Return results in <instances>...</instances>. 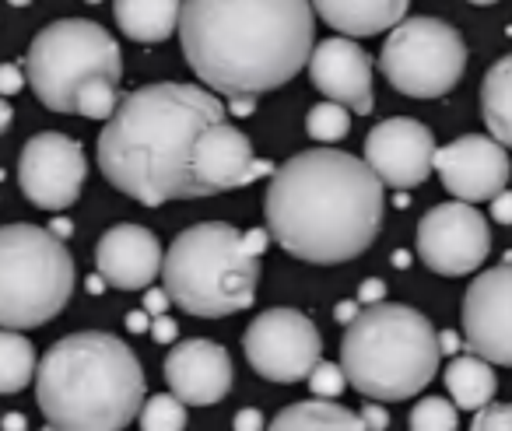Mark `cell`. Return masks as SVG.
<instances>
[{"label": "cell", "instance_id": "obj_1", "mask_svg": "<svg viewBox=\"0 0 512 431\" xmlns=\"http://www.w3.org/2000/svg\"><path fill=\"white\" fill-rule=\"evenodd\" d=\"M264 218L271 239L295 260L316 267L348 263L383 232V179L344 151H302L271 172Z\"/></svg>", "mask_w": 512, "mask_h": 431}, {"label": "cell", "instance_id": "obj_2", "mask_svg": "<svg viewBox=\"0 0 512 431\" xmlns=\"http://www.w3.org/2000/svg\"><path fill=\"white\" fill-rule=\"evenodd\" d=\"M309 0H183L179 43L214 95H260L288 85L313 53Z\"/></svg>", "mask_w": 512, "mask_h": 431}, {"label": "cell", "instance_id": "obj_3", "mask_svg": "<svg viewBox=\"0 0 512 431\" xmlns=\"http://www.w3.org/2000/svg\"><path fill=\"white\" fill-rule=\"evenodd\" d=\"M225 120L214 92L197 85H144L116 102L99 134V169L109 183L144 207L200 197L193 179V144Z\"/></svg>", "mask_w": 512, "mask_h": 431}, {"label": "cell", "instance_id": "obj_4", "mask_svg": "<svg viewBox=\"0 0 512 431\" xmlns=\"http://www.w3.org/2000/svg\"><path fill=\"white\" fill-rule=\"evenodd\" d=\"M144 389L141 361L113 333H71L36 361V400L50 428L123 431L141 410Z\"/></svg>", "mask_w": 512, "mask_h": 431}, {"label": "cell", "instance_id": "obj_5", "mask_svg": "<svg viewBox=\"0 0 512 431\" xmlns=\"http://www.w3.org/2000/svg\"><path fill=\"white\" fill-rule=\"evenodd\" d=\"M439 333L411 305L372 302L344 326L341 368L365 400H411L439 372Z\"/></svg>", "mask_w": 512, "mask_h": 431}, {"label": "cell", "instance_id": "obj_6", "mask_svg": "<svg viewBox=\"0 0 512 431\" xmlns=\"http://www.w3.org/2000/svg\"><path fill=\"white\" fill-rule=\"evenodd\" d=\"M169 298L200 319H221L253 305L260 256L242 246V232L225 221H204L176 235L162 256Z\"/></svg>", "mask_w": 512, "mask_h": 431}, {"label": "cell", "instance_id": "obj_7", "mask_svg": "<svg viewBox=\"0 0 512 431\" xmlns=\"http://www.w3.org/2000/svg\"><path fill=\"white\" fill-rule=\"evenodd\" d=\"M74 260L64 239L39 225L0 228V326L36 330L67 309Z\"/></svg>", "mask_w": 512, "mask_h": 431}, {"label": "cell", "instance_id": "obj_8", "mask_svg": "<svg viewBox=\"0 0 512 431\" xmlns=\"http://www.w3.org/2000/svg\"><path fill=\"white\" fill-rule=\"evenodd\" d=\"M29 81L36 99L50 113H74L78 92L92 78H109L120 85L123 60L116 39L99 22L64 18L53 22L29 46Z\"/></svg>", "mask_w": 512, "mask_h": 431}, {"label": "cell", "instance_id": "obj_9", "mask_svg": "<svg viewBox=\"0 0 512 431\" xmlns=\"http://www.w3.org/2000/svg\"><path fill=\"white\" fill-rule=\"evenodd\" d=\"M386 81L411 99H439L453 92L467 71V43L442 18H400L379 57Z\"/></svg>", "mask_w": 512, "mask_h": 431}, {"label": "cell", "instance_id": "obj_10", "mask_svg": "<svg viewBox=\"0 0 512 431\" xmlns=\"http://www.w3.org/2000/svg\"><path fill=\"white\" fill-rule=\"evenodd\" d=\"M242 351L267 382H302L320 361L323 340L313 319L299 309H267L246 326Z\"/></svg>", "mask_w": 512, "mask_h": 431}, {"label": "cell", "instance_id": "obj_11", "mask_svg": "<svg viewBox=\"0 0 512 431\" xmlns=\"http://www.w3.org/2000/svg\"><path fill=\"white\" fill-rule=\"evenodd\" d=\"M418 256L442 277L474 274L491 253V228L467 200L439 204L418 221Z\"/></svg>", "mask_w": 512, "mask_h": 431}, {"label": "cell", "instance_id": "obj_12", "mask_svg": "<svg viewBox=\"0 0 512 431\" xmlns=\"http://www.w3.org/2000/svg\"><path fill=\"white\" fill-rule=\"evenodd\" d=\"M85 176L88 162L81 144L57 130L32 137L18 158V186L25 200L43 211H67L71 204H78Z\"/></svg>", "mask_w": 512, "mask_h": 431}, {"label": "cell", "instance_id": "obj_13", "mask_svg": "<svg viewBox=\"0 0 512 431\" xmlns=\"http://www.w3.org/2000/svg\"><path fill=\"white\" fill-rule=\"evenodd\" d=\"M463 344L491 365L512 368V260L484 270L463 295Z\"/></svg>", "mask_w": 512, "mask_h": 431}, {"label": "cell", "instance_id": "obj_14", "mask_svg": "<svg viewBox=\"0 0 512 431\" xmlns=\"http://www.w3.org/2000/svg\"><path fill=\"white\" fill-rule=\"evenodd\" d=\"M435 137L425 123L393 116L372 127L365 137V162L393 190H411L432 176Z\"/></svg>", "mask_w": 512, "mask_h": 431}, {"label": "cell", "instance_id": "obj_15", "mask_svg": "<svg viewBox=\"0 0 512 431\" xmlns=\"http://www.w3.org/2000/svg\"><path fill=\"white\" fill-rule=\"evenodd\" d=\"M432 169H439L446 193H453L456 200H467V204H481V200L495 197L498 190H505L512 165L505 155V144H498L495 137L467 134L456 137L446 148H435Z\"/></svg>", "mask_w": 512, "mask_h": 431}, {"label": "cell", "instance_id": "obj_16", "mask_svg": "<svg viewBox=\"0 0 512 431\" xmlns=\"http://www.w3.org/2000/svg\"><path fill=\"white\" fill-rule=\"evenodd\" d=\"M274 165L256 158L249 148V137L242 130L228 127L225 120L211 123L193 144V179H197L200 197L242 190L256 179L271 176Z\"/></svg>", "mask_w": 512, "mask_h": 431}, {"label": "cell", "instance_id": "obj_17", "mask_svg": "<svg viewBox=\"0 0 512 431\" xmlns=\"http://www.w3.org/2000/svg\"><path fill=\"white\" fill-rule=\"evenodd\" d=\"M309 78L316 92H323L330 102H341L344 109H355L358 116H369L372 99V57L351 36H337L313 46L306 60Z\"/></svg>", "mask_w": 512, "mask_h": 431}, {"label": "cell", "instance_id": "obj_18", "mask_svg": "<svg viewBox=\"0 0 512 431\" xmlns=\"http://www.w3.org/2000/svg\"><path fill=\"white\" fill-rule=\"evenodd\" d=\"M169 389L186 407H214L232 389V358L214 340H183L162 365Z\"/></svg>", "mask_w": 512, "mask_h": 431}, {"label": "cell", "instance_id": "obj_19", "mask_svg": "<svg viewBox=\"0 0 512 431\" xmlns=\"http://www.w3.org/2000/svg\"><path fill=\"white\" fill-rule=\"evenodd\" d=\"M162 242L144 225H116L95 246V267L106 284L120 291H141L162 274Z\"/></svg>", "mask_w": 512, "mask_h": 431}, {"label": "cell", "instance_id": "obj_20", "mask_svg": "<svg viewBox=\"0 0 512 431\" xmlns=\"http://www.w3.org/2000/svg\"><path fill=\"white\" fill-rule=\"evenodd\" d=\"M309 4H313V15L351 39L393 29L411 8V0H309Z\"/></svg>", "mask_w": 512, "mask_h": 431}, {"label": "cell", "instance_id": "obj_21", "mask_svg": "<svg viewBox=\"0 0 512 431\" xmlns=\"http://www.w3.org/2000/svg\"><path fill=\"white\" fill-rule=\"evenodd\" d=\"M183 0H113V18L134 43H165L179 25Z\"/></svg>", "mask_w": 512, "mask_h": 431}, {"label": "cell", "instance_id": "obj_22", "mask_svg": "<svg viewBox=\"0 0 512 431\" xmlns=\"http://www.w3.org/2000/svg\"><path fill=\"white\" fill-rule=\"evenodd\" d=\"M442 379H446L449 396H453V403L460 410H481L484 403H491L498 393L495 365L477 358V354H456L446 365Z\"/></svg>", "mask_w": 512, "mask_h": 431}, {"label": "cell", "instance_id": "obj_23", "mask_svg": "<svg viewBox=\"0 0 512 431\" xmlns=\"http://www.w3.org/2000/svg\"><path fill=\"white\" fill-rule=\"evenodd\" d=\"M274 431H362V417L334 400H302L285 407L271 421Z\"/></svg>", "mask_w": 512, "mask_h": 431}, {"label": "cell", "instance_id": "obj_24", "mask_svg": "<svg viewBox=\"0 0 512 431\" xmlns=\"http://www.w3.org/2000/svg\"><path fill=\"white\" fill-rule=\"evenodd\" d=\"M481 116L488 123V134L498 144L512 148V53L502 57L481 85Z\"/></svg>", "mask_w": 512, "mask_h": 431}, {"label": "cell", "instance_id": "obj_25", "mask_svg": "<svg viewBox=\"0 0 512 431\" xmlns=\"http://www.w3.org/2000/svg\"><path fill=\"white\" fill-rule=\"evenodd\" d=\"M36 347L25 333L0 326V396H15L36 375Z\"/></svg>", "mask_w": 512, "mask_h": 431}, {"label": "cell", "instance_id": "obj_26", "mask_svg": "<svg viewBox=\"0 0 512 431\" xmlns=\"http://www.w3.org/2000/svg\"><path fill=\"white\" fill-rule=\"evenodd\" d=\"M137 421L144 431H183L186 428V403L176 393H155L141 403Z\"/></svg>", "mask_w": 512, "mask_h": 431}, {"label": "cell", "instance_id": "obj_27", "mask_svg": "<svg viewBox=\"0 0 512 431\" xmlns=\"http://www.w3.org/2000/svg\"><path fill=\"white\" fill-rule=\"evenodd\" d=\"M351 130V109H344L341 102H320V106L309 109L306 116V134L320 144H337L344 141Z\"/></svg>", "mask_w": 512, "mask_h": 431}, {"label": "cell", "instance_id": "obj_28", "mask_svg": "<svg viewBox=\"0 0 512 431\" xmlns=\"http://www.w3.org/2000/svg\"><path fill=\"white\" fill-rule=\"evenodd\" d=\"M456 424H460L456 403L442 400V396H425V400H418L411 417H407V428H414V431H453Z\"/></svg>", "mask_w": 512, "mask_h": 431}, {"label": "cell", "instance_id": "obj_29", "mask_svg": "<svg viewBox=\"0 0 512 431\" xmlns=\"http://www.w3.org/2000/svg\"><path fill=\"white\" fill-rule=\"evenodd\" d=\"M116 81L109 78H92L85 88L78 92V102H74V113L88 116V120H109L116 109Z\"/></svg>", "mask_w": 512, "mask_h": 431}, {"label": "cell", "instance_id": "obj_30", "mask_svg": "<svg viewBox=\"0 0 512 431\" xmlns=\"http://www.w3.org/2000/svg\"><path fill=\"white\" fill-rule=\"evenodd\" d=\"M306 379H309L313 396H323V400H337V396L348 389V375H344V368L334 365V361H316Z\"/></svg>", "mask_w": 512, "mask_h": 431}, {"label": "cell", "instance_id": "obj_31", "mask_svg": "<svg viewBox=\"0 0 512 431\" xmlns=\"http://www.w3.org/2000/svg\"><path fill=\"white\" fill-rule=\"evenodd\" d=\"M474 431H512V403H484L481 410H474Z\"/></svg>", "mask_w": 512, "mask_h": 431}, {"label": "cell", "instance_id": "obj_32", "mask_svg": "<svg viewBox=\"0 0 512 431\" xmlns=\"http://www.w3.org/2000/svg\"><path fill=\"white\" fill-rule=\"evenodd\" d=\"M362 428H372V431H386L390 428V414H386V407L379 400H369L362 407Z\"/></svg>", "mask_w": 512, "mask_h": 431}, {"label": "cell", "instance_id": "obj_33", "mask_svg": "<svg viewBox=\"0 0 512 431\" xmlns=\"http://www.w3.org/2000/svg\"><path fill=\"white\" fill-rule=\"evenodd\" d=\"M148 333L158 340V344H172V340L179 337V326H176V319H172L169 312H162V316H151Z\"/></svg>", "mask_w": 512, "mask_h": 431}, {"label": "cell", "instance_id": "obj_34", "mask_svg": "<svg viewBox=\"0 0 512 431\" xmlns=\"http://www.w3.org/2000/svg\"><path fill=\"white\" fill-rule=\"evenodd\" d=\"M169 305H172V298H169V291L165 288H144V302H141V309L148 312V316H162V312H169Z\"/></svg>", "mask_w": 512, "mask_h": 431}, {"label": "cell", "instance_id": "obj_35", "mask_svg": "<svg viewBox=\"0 0 512 431\" xmlns=\"http://www.w3.org/2000/svg\"><path fill=\"white\" fill-rule=\"evenodd\" d=\"M25 88V74L15 64H0V95H18Z\"/></svg>", "mask_w": 512, "mask_h": 431}, {"label": "cell", "instance_id": "obj_36", "mask_svg": "<svg viewBox=\"0 0 512 431\" xmlns=\"http://www.w3.org/2000/svg\"><path fill=\"white\" fill-rule=\"evenodd\" d=\"M491 218H495L498 225H512V190H498L495 197H491Z\"/></svg>", "mask_w": 512, "mask_h": 431}, {"label": "cell", "instance_id": "obj_37", "mask_svg": "<svg viewBox=\"0 0 512 431\" xmlns=\"http://www.w3.org/2000/svg\"><path fill=\"white\" fill-rule=\"evenodd\" d=\"M242 246L253 256H264V249L271 246V232L267 228H249V232H242Z\"/></svg>", "mask_w": 512, "mask_h": 431}, {"label": "cell", "instance_id": "obj_38", "mask_svg": "<svg viewBox=\"0 0 512 431\" xmlns=\"http://www.w3.org/2000/svg\"><path fill=\"white\" fill-rule=\"evenodd\" d=\"M383 298H386L383 277H372V281H365L362 288H358V298H355V302H358V305H372V302H383Z\"/></svg>", "mask_w": 512, "mask_h": 431}, {"label": "cell", "instance_id": "obj_39", "mask_svg": "<svg viewBox=\"0 0 512 431\" xmlns=\"http://www.w3.org/2000/svg\"><path fill=\"white\" fill-rule=\"evenodd\" d=\"M235 431H260L264 428V414H260V410H253V407H246V410H239V414H235Z\"/></svg>", "mask_w": 512, "mask_h": 431}, {"label": "cell", "instance_id": "obj_40", "mask_svg": "<svg viewBox=\"0 0 512 431\" xmlns=\"http://www.w3.org/2000/svg\"><path fill=\"white\" fill-rule=\"evenodd\" d=\"M148 326H151V316L144 309H134L127 316V330L130 333H148Z\"/></svg>", "mask_w": 512, "mask_h": 431}, {"label": "cell", "instance_id": "obj_41", "mask_svg": "<svg viewBox=\"0 0 512 431\" xmlns=\"http://www.w3.org/2000/svg\"><path fill=\"white\" fill-rule=\"evenodd\" d=\"M228 109H232L235 116H249L256 109V99L253 95H235V99H228Z\"/></svg>", "mask_w": 512, "mask_h": 431}, {"label": "cell", "instance_id": "obj_42", "mask_svg": "<svg viewBox=\"0 0 512 431\" xmlns=\"http://www.w3.org/2000/svg\"><path fill=\"white\" fill-rule=\"evenodd\" d=\"M460 344H463L460 333H453V330H442V333H439V351H442V354L460 351Z\"/></svg>", "mask_w": 512, "mask_h": 431}, {"label": "cell", "instance_id": "obj_43", "mask_svg": "<svg viewBox=\"0 0 512 431\" xmlns=\"http://www.w3.org/2000/svg\"><path fill=\"white\" fill-rule=\"evenodd\" d=\"M358 309H362V305H358V302H337V309H334L337 323H344V326H348L351 319H355V312H358Z\"/></svg>", "mask_w": 512, "mask_h": 431}, {"label": "cell", "instance_id": "obj_44", "mask_svg": "<svg viewBox=\"0 0 512 431\" xmlns=\"http://www.w3.org/2000/svg\"><path fill=\"white\" fill-rule=\"evenodd\" d=\"M50 232L57 235V239H71L74 225H71V221H67V218H57V221H53V225H50Z\"/></svg>", "mask_w": 512, "mask_h": 431}, {"label": "cell", "instance_id": "obj_45", "mask_svg": "<svg viewBox=\"0 0 512 431\" xmlns=\"http://www.w3.org/2000/svg\"><path fill=\"white\" fill-rule=\"evenodd\" d=\"M0 428H8V431H25L29 424H25L22 414H4V421H0Z\"/></svg>", "mask_w": 512, "mask_h": 431}, {"label": "cell", "instance_id": "obj_46", "mask_svg": "<svg viewBox=\"0 0 512 431\" xmlns=\"http://www.w3.org/2000/svg\"><path fill=\"white\" fill-rule=\"evenodd\" d=\"M11 116H15V113H11L8 99H4V95H0V134H4V130L11 127Z\"/></svg>", "mask_w": 512, "mask_h": 431}, {"label": "cell", "instance_id": "obj_47", "mask_svg": "<svg viewBox=\"0 0 512 431\" xmlns=\"http://www.w3.org/2000/svg\"><path fill=\"white\" fill-rule=\"evenodd\" d=\"M102 288H106V277H102V274H99V277H92V281H88V291H92V295H99Z\"/></svg>", "mask_w": 512, "mask_h": 431}, {"label": "cell", "instance_id": "obj_48", "mask_svg": "<svg viewBox=\"0 0 512 431\" xmlns=\"http://www.w3.org/2000/svg\"><path fill=\"white\" fill-rule=\"evenodd\" d=\"M11 8H25V4H32V0H8Z\"/></svg>", "mask_w": 512, "mask_h": 431}, {"label": "cell", "instance_id": "obj_49", "mask_svg": "<svg viewBox=\"0 0 512 431\" xmlns=\"http://www.w3.org/2000/svg\"><path fill=\"white\" fill-rule=\"evenodd\" d=\"M467 4H477V8H484V4H498V0H467Z\"/></svg>", "mask_w": 512, "mask_h": 431}, {"label": "cell", "instance_id": "obj_50", "mask_svg": "<svg viewBox=\"0 0 512 431\" xmlns=\"http://www.w3.org/2000/svg\"><path fill=\"white\" fill-rule=\"evenodd\" d=\"M88 4H99V0H88Z\"/></svg>", "mask_w": 512, "mask_h": 431}]
</instances>
